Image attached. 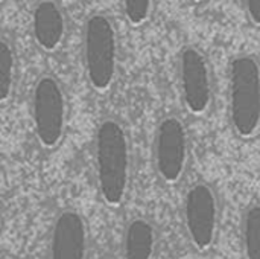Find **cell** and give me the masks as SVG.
Returning a JSON list of instances; mask_svg holds the SVG:
<instances>
[{
  "instance_id": "6da1fadb",
  "label": "cell",
  "mask_w": 260,
  "mask_h": 259,
  "mask_svg": "<svg viewBox=\"0 0 260 259\" xmlns=\"http://www.w3.org/2000/svg\"><path fill=\"white\" fill-rule=\"evenodd\" d=\"M93 172L99 200L111 211H119L129 198L133 186V143L126 124L107 116L93 134Z\"/></svg>"
},
{
  "instance_id": "7a4b0ae2",
  "label": "cell",
  "mask_w": 260,
  "mask_h": 259,
  "mask_svg": "<svg viewBox=\"0 0 260 259\" xmlns=\"http://www.w3.org/2000/svg\"><path fill=\"white\" fill-rule=\"evenodd\" d=\"M227 116L239 140L260 136V58L251 52H241L229 63Z\"/></svg>"
},
{
  "instance_id": "3957f363",
  "label": "cell",
  "mask_w": 260,
  "mask_h": 259,
  "mask_svg": "<svg viewBox=\"0 0 260 259\" xmlns=\"http://www.w3.org/2000/svg\"><path fill=\"white\" fill-rule=\"evenodd\" d=\"M82 67L88 87L98 95L113 90L119 76V31L113 17L98 11L87 15L82 27Z\"/></svg>"
},
{
  "instance_id": "277c9868",
  "label": "cell",
  "mask_w": 260,
  "mask_h": 259,
  "mask_svg": "<svg viewBox=\"0 0 260 259\" xmlns=\"http://www.w3.org/2000/svg\"><path fill=\"white\" fill-rule=\"evenodd\" d=\"M30 122L38 147L47 153L56 151L67 137L69 96L62 82L52 73L37 78L30 92Z\"/></svg>"
},
{
  "instance_id": "5b68a950",
  "label": "cell",
  "mask_w": 260,
  "mask_h": 259,
  "mask_svg": "<svg viewBox=\"0 0 260 259\" xmlns=\"http://www.w3.org/2000/svg\"><path fill=\"white\" fill-rule=\"evenodd\" d=\"M190 157V133L184 119L175 113L163 116L152 137V163L158 180L168 188L180 186L187 176Z\"/></svg>"
},
{
  "instance_id": "8992f818",
  "label": "cell",
  "mask_w": 260,
  "mask_h": 259,
  "mask_svg": "<svg viewBox=\"0 0 260 259\" xmlns=\"http://www.w3.org/2000/svg\"><path fill=\"white\" fill-rule=\"evenodd\" d=\"M177 85L181 105L195 119L207 118L215 105V76L207 53L184 44L177 55Z\"/></svg>"
},
{
  "instance_id": "52a82bcc",
  "label": "cell",
  "mask_w": 260,
  "mask_h": 259,
  "mask_svg": "<svg viewBox=\"0 0 260 259\" xmlns=\"http://www.w3.org/2000/svg\"><path fill=\"white\" fill-rule=\"evenodd\" d=\"M181 217L186 238L197 253L215 249L221 229V200L209 182H193L184 192Z\"/></svg>"
},
{
  "instance_id": "ba28073f",
  "label": "cell",
  "mask_w": 260,
  "mask_h": 259,
  "mask_svg": "<svg viewBox=\"0 0 260 259\" xmlns=\"http://www.w3.org/2000/svg\"><path fill=\"white\" fill-rule=\"evenodd\" d=\"M91 235L85 217L76 209L56 214L49 235V259H90Z\"/></svg>"
},
{
  "instance_id": "9c48e42d",
  "label": "cell",
  "mask_w": 260,
  "mask_h": 259,
  "mask_svg": "<svg viewBox=\"0 0 260 259\" xmlns=\"http://www.w3.org/2000/svg\"><path fill=\"white\" fill-rule=\"evenodd\" d=\"M29 27L40 52L56 55L64 49L69 37V18L58 0H37L30 9Z\"/></svg>"
},
{
  "instance_id": "30bf717a",
  "label": "cell",
  "mask_w": 260,
  "mask_h": 259,
  "mask_svg": "<svg viewBox=\"0 0 260 259\" xmlns=\"http://www.w3.org/2000/svg\"><path fill=\"white\" fill-rule=\"evenodd\" d=\"M157 250V226L146 217L131 218L123 231L122 259H155Z\"/></svg>"
},
{
  "instance_id": "8fae6325",
  "label": "cell",
  "mask_w": 260,
  "mask_h": 259,
  "mask_svg": "<svg viewBox=\"0 0 260 259\" xmlns=\"http://www.w3.org/2000/svg\"><path fill=\"white\" fill-rule=\"evenodd\" d=\"M241 249L244 259H260V202L248 205L242 212Z\"/></svg>"
},
{
  "instance_id": "7c38bea8",
  "label": "cell",
  "mask_w": 260,
  "mask_h": 259,
  "mask_svg": "<svg viewBox=\"0 0 260 259\" xmlns=\"http://www.w3.org/2000/svg\"><path fill=\"white\" fill-rule=\"evenodd\" d=\"M17 52L12 41L2 35L0 40V101L2 105L11 102L17 82Z\"/></svg>"
},
{
  "instance_id": "4fadbf2b",
  "label": "cell",
  "mask_w": 260,
  "mask_h": 259,
  "mask_svg": "<svg viewBox=\"0 0 260 259\" xmlns=\"http://www.w3.org/2000/svg\"><path fill=\"white\" fill-rule=\"evenodd\" d=\"M120 11L125 21L134 27L142 29L152 21L155 12V0H119Z\"/></svg>"
},
{
  "instance_id": "5bb4252c",
  "label": "cell",
  "mask_w": 260,
  "mask_h": 259,
  "mask_svg": "<svg viewBox=\"0 0 260 259\" xmlns=\"http://www.w3.org/2000/svg\"><path fill=\"white\" fill-rule=\"evenodd\" d=\"M242 9L247 21L253 27L260 29V0H242Z\"/></svg>"
},
{
  "instance_id": "9a60e30c",
  "label": "cell",
  "mask_w": 260,
  "mask_h": 259,
  "mask_svg": "<svg viewBox=\"0 0 260 259\" xmlns=\"http://www.w3.org/2000/svg\"><path fill=\"white\" fill-rule=\"evenodd\" d=\"M190 3H193V5H203V3H206L207 0H189Z\"/></svg>"
},
{
  "instance_id": "2e32d148",
  "label": "cell",
  "mask_w": 260,
  "mask_h": 259,
  "mask_svg": "<svg viewBox=\"0 0 260 259\" xmlns=\"http://www.w3.org/2000/svg\"><path fill=\"white\" fill-rule=\"evenodd\" d=\"M101 259H116V258H113V256H102Z\"/></svg>"
}]
</instances>
